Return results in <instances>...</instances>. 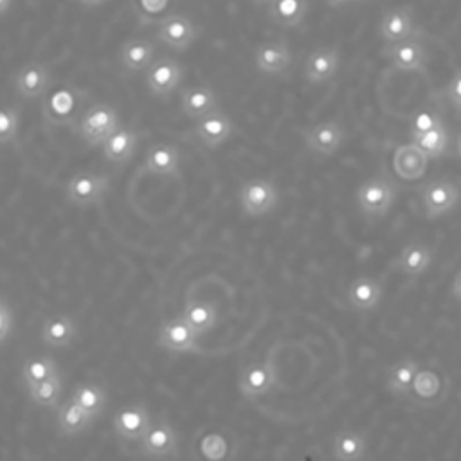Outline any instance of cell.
Instances as JSON below:
<instances>
[{
  "instance_id": "obj_1",
  "label": "cell",
  "mask_w": 461,
  "mask_h": 461,
  "mask_svg": "<svg viewBox=\"0 0 461 461\" xmlns=\"http://www.w3.org/2000/svg\"><path fill=\"white\" fill-rule=\"evenodd\" d=\"M88 92L76 85L52 86L41 101V117L50 126L77 124L85 113Z\"/></svg>"
},
{
  "instance_id": "obj_2",
  "label": "cell",
  "mask_w": 461,
  "mask_h": 461,
  "mask_svg": "<svg viewBox=\"0 0 461 461\" xmlns=\"http://www.w3.org/2000/svg\"><path fill=\"white\" fill-rule=\"evenodd\" d=\"M396 200V185L387 176H371L364 180L355 193V202L360 214L367 220L384 218Z\"/></svg>"
},
{
  "instance_id": "obj_3",
  "label": "cell",
  "mask_w": 461,
  "mask_h": 461,
  "mask_svg": "<svg viewBox=\"0 0 461 461\" xmlns=\"http://www.w3.org/2000/svg\"><path fill=\"white\" fill-rule=\"evenodd\" d=\"M117 128H121L119 113L106 103L88 106L77 122V133L90 148L103 146Z\"/></svg>"
},
{
  "instance_id": "obj_4",
  "label": "cell",
  "mask_w": 461,
  "mask_h": 461,
  "mask_svg": "<svg viewBox=\"0 0 461 461\" xmlns=\"http://www.w3.org/2000/svg\"><path fill=\"white\" fill-rule=\"evenodd\" d=\"M240 209L249 218H261L276 211L279 203V189L268 178H249L238 191Z\"/></svg>"
},
{
  "instance_id": "obj_5",
  "label": "cell",
  "mask_w": 461,
  "mask_h": 461,
  "mask_svg": "<svg viewBox=\"0 0 461 461\" xmlns=\"http://www.w3.org/2000/svg\"><path fill=\"white\" fill-rule=\"evenodd\" d=\"M110 191V176L94 171H79L65 184V198L76 207H92L101 203Z\"/></svg>"
},
{
  "instance_id": "obj_6",
  "label": "cell",
  "mask_w": 461,
  "mask_h": 461,
  "mask_svg": "<svg viewBox=\"0 0 461 461\" xmlns=\"http://www.w3.org/2000/svg\"><path fill=\"white\" fill-rule=\"evenodd\" d=\"M157 346L169 355H198L200 335L178 313L164 321L157 333Z\"/></svg>"
},
{
  "instance_id": "obj_7",
  "label": "cell",
  "mask_w": 461,
  "mask_h": 461,
  "mask_svg": "<svg viewBox=\"0 0 461 461\" xmlns=\"http://www.w3.org/2000/svg\"><path fill=\"white\" fill-rule=\"evenodd\" d=\"M180 439L166 416H157L151 420L142 439L137 443V450L149 459H169L178 454Z\"/></svg>"
},
{
  "instance_id": "obj_8",
  "label": "cell",
  "mask_w": 461,
  "mask_h": 461,
  "mask_svg": "<svg viewBox=\"0 0 461 461\" xmlns=\"http://www.w3.org/2000/svg\"><path fill=\"white\" fill-rule=\"evenodd\" d=\"M421 207L427 218L434 220L454 211L461 200V187L448 178H436L420 189Z\"/></svg>"
},
{
  "instance_id": "obj_9",
  "label": "cell",
  "mask_w": 461,
  "mask_h": 461,
  "mask_svg": "<svg viewBox=\"0 0 461 461\" xmlns=\"http://www.w3.org/2000/svg\"><path fill=\"white\" fill-rule=\"evenodd\" d=\"M448 387V376L441 369L432 366H421L412 382L407 400L420 407H434L447 398Z\"/></svg>"
},
{
  "instance_id": "obj_10",
  "label": "cell",
  "mask_w": 461,
  "mask_h": 461,
  "mask_svg": "<svg viewBox=\"0 0 461 461\" xmlns=\"http://www.w3.org/2000/svg\"><path fill=\"white\" fill-rule=\"evenodd\" d=\"M155 38L164 47L176 52H184L191 49V45L196 41L198 27L187 14L173 13L158 22Z\"/></svg>"
},
{
  "instance_id": "obj_11",
  "label": "cell",
  "mask_w": 461,
  "mask_h": 461,
  "mask_svg": "<svg viewBox=\"0 0 461 461\" xmlns=\"http://www.w3.org/2000/svg\"><path fill=\"white\" fill-rule=\"evenodd\" d=\"M151 414L148 407L140 402L128 403L117 409V412L112 418L113 432L115 436L130 445H137L142 436L146 434L148 427L151 425Z\"/></svg>"
},
{
  "instance_id": "obj_12",
  "label": "cell",
  "mask_w": 461,
  "mask_h": 461,
  "mask_svg": "<svg viewBox=\"0 0 461 461\" xmlns=\"http://www.w3.org/2000/svg\"><path fill=\"white\" fill-rule=\"evenodd\" d=\"M303 142L313 155H335L346 139V130L337 121H321L303 130Z\"/></svg>"
},
{
  "instance_id": "obj_13",
  "label": "cell",
  "mask_w": 461,
  "mask_h": 461,
  "mask_svg": "<svg viewBox=\"0 0 461 461\" xmlns=\"http://www.w3.org/2000/svg\"><path fill=\"white\" fill-rule=\"evenodd\" d=\"M184 68L182 65L169 56L157 58L148 70L144 72V81L151 95L167 97L171 95L182 83Z\"/></svg>"
},
{
  "instance_id": "obj_14",
  "label": "cell",
  "mask_w": 461,
  "mask_h": 461,
  "mask_svg": "<svg viewBox=\"0 0 461 461\" xmlns=\"http://www.w3.org/2000/svg\"><path fill=\"white\" fill-rule=\"evenodd\" d=\"M274 385H276V373L268 360L250 362L240 373L238 387L241 396L249 402L268 394L274 389Z\"/></svg>"
},
{
  "instance_id": "obj_15",
  "label": "cell",
  "mask_w": 461,
  "mask_h": 461,
  "mask_svg": "<svg viewBox=\"0 0 461 461\" xmlns=\"http://www.w3.org/2000/svg\"><path fill=\"white\" fill-rule=\"evenodd\" d=\"M52 72L43 61H29L22 65L14 74L16 92L25 99H36L45 95L52 86Z\"/></svg>"
},
{
  "instance_id": "obj_16",
  "label": "cell",
  "mask_w": 461,
  "mask_h": 461,
  "mask_svg": "<svg viewBox=\"0 0 461 461\" xmlns=\"http://www.w3.org/2000/svg\"><path fill=\"white\" fill-rule=\"evenodd\" d=\"M196 139L209 149H216L220 148L221 144H225L232 133H234V124L230 121V117L216 108L212 112H209L207 115L200 117L196 122H194V128H193Z\"/></svg>"
},
{
  "instance_id": "obj_17",
  "label": "cell",
  "mask_w": 461,
  "mask_h": 461,
  "mask_svg": "<svg viewBox=\"0 0 461 461\" xmlns=\"http://www.w3.org/2000/svg\"><path fill=\"white\" fill-rule=\"evenodd\" d=\"M382 54L391 61V65L396 70H402V72H421L427 59L425 49L416 38L387 43Z\"/></svg>"
},
{
  "instance_id": "obj_18",
  "label": "cell",
  "mask_w": 461,
  "mask_h": 461,
  "mask_svg": "<svg viewBox=\"0 0 461 461\" xmlns=\"http://www.w3.org/2000/svg\"><path fill=\"white\" fill-rule=\"evenodd\" d=\"M256 68L265 76H281L292 65V50L281 40H270L258 45L254 52Z\"/></svg>"
},
{
  "instance_id": "obj_19",
  "label": "cell",
  "mask_w": 461,
  "mask_h": 461,
  "mask_svg": "<svg viewBox=\"0 0 461 461\" xmlns=\"http://www.w3.org/2000/svg\"><path fill=\"white\" fill-rule=\"evenodd\" d=\"M340 65V54L337 47H317L313 49L304 61V77L312 85L326 83L333 79L339 72Z\"/></svg>"
},
{
  "instance_id": "obj_20",
  "label": "cell",
  "mask_w": 461,
  "mask_h": 461,
  "mask_svg": "<svg viewBox=\"0 0 461 461\" xmlns=\"http://www.w3.org/2000/svg\"><path fill=\"white\" fill-rule=\"evenodd\" d=\"M380 36L387 43H396L407 38H416L420 34L412 11L409 7H391L382 14L378 25Z\"/></svg>"
},
{
  "instance_id": "obj_21",
  "label": "cell",
  "mask_w": 461,
  "mask_h": 461,
  "mask_svg": "<svg viewBox=\"0 0 461 461\" xmlns=\"http://www.w3.org/2000/svg\"><path fill=\"white\" fill-rule=\"evenodd\" d=\"M384 295L382 283L373 276H358L348 286V304L360 313H367L378 308Z\"/></svg>"
},
{
  "instance_id": "obj_22",
  "label": "cell",
  "mask_w": 461,
  "mask_h": 461,
  "mask_svg": "<svg viewBox=\"0 0 461 461\" xmlns=\"http://www.w3.org/2000/svg\"><path fill=\"white\" fill-rule=\"evenodd\" d=\"M144 171L155 176H180V151L175 144L158 142L148 148L144 157Z\"/></svg>"
},
{
  "instance_id": "obj_23",
  "label": "cell",
  "mask_w": 461,
  "mask_h": 461,
  "mask_svg": "<svg viewBox=\"0 0 461 461\" xmlns=\"http://www.w3.org/2000/svg\"><path fill=\"white\" fill-rule=\"evenodd\" d=\"M432 259L434 250L430 245L423 241H409L402 247L398 258L394 259V268L407 277H418L429 270Z\"/></svg>"
},
{
  "instance_id": "obj_24",
  "label": "cell",
  "mask_w": 461,
  "mask_h": 461,
  "mask_svg": "<svg viewBox=\"0 0 461 461\" xmlns=\"http://www.w3.org/2000/svg\"><path fill=\"white\" fill-rule=\"evenodd\" d=\"M77 337V324L67 313H56L47 317L40 328V340L54 349L68 348Z\"/></svg>"
},
{
  "instance_id": "obj_25",
  "label": "cell",
  "mask_w": 461,
  "mask_h": 461,
  "mask_svg": "<svg viewBox=\"0 0 461 461\" xmlns=\"http://www.w3.org/2000/svg\"><path fill=\"white\" fill-rule=\"evenodd\" d=\"M429 166V157L411 140L409 144H400L393 155V169L402 180H418L425 175Z\"/></svg>"
},
{
  "instance_id": "obj_26",
  "label": "cell",
  "mask_w": 461,
  "mask_h": 461,
  "mask_svg": "<svg viewBox=\"0 0 461 461\" xmlns=\"http://www.w3.org/2000/svg\"><path fill=\"white\" fill-rule=\"evenodd\" d=\"M180 108L185 117L198 121L220 106L216 94L207 85H191L180 94Z\"/></svg>"
},
{
  "instance_id": "obj_27",
  "label": "cell",
  "mask_w": 461,
  "mask_h": 461,
  "mask_svg": "<svg viewBox=\"0 0 461 461\" xmlns=\"http://www.w3.org/2000/svg\"><path fill=\"white\" fill-rule=\"evenodd\" d=\"M137 146H139L137 131L133 128H128V126L121 124V128H117L104 140V144L101 148H103V155L108 162L124 164L133 157Z\"/></svg>"
},
{
  "instance_id": "obj_28",
  "label": "cell",
  "mask_w": 461,
  "mask_h": 461,
  "mask_svg": "<svg viewBox=\"0 0 461 461\" xmlns=\"http://www.w3.org/2000/svg\"><path fill=\"white\" fill-rule=\"evenodd\" d=\"M420 367H421V364L411 357L400 358L394 364H391L387 369V375H385L387 391L391 394H394L396 398H407Z\"/></svg>"
},
{
  "instance_id": "obj_29",
  "label": "cell",
  "mask_w": 461,
  "mask_h": 461,
  "mask_svg": "<svg viewBox=\"0 0 461 461\" xmlns=\"http://www.w3.org/2000/svg\"><path fill=\"white\" fill-rule=\"evenodd\" d=\"M119 61L128 72L148 70L155 61V43L146 38H131L121 45Z\"/></svg>"
},
{
  "instance_id": "obj_30",
  "label": "cell",
  "mask_w": 461,
  "mask_h": 461,
  "mask_svg": "<svg viewBox=\"0 0 461 461\" xmlns=\"http://www.w3.org/2000/svg\"><path fill=\"white\" fill-rule=\"evenodd\" d=\"M180 315L200 337L214 330L218 324V308L207 299H187Z\"/></svg>"
},
{
  "instance_id": "obj_31",
  "label": "cell",
  "mask_w": 461,
  "mask_h": 461,
  "mask_svg": "<svg viewBox=\"0 0 461 461\" xmlns=\"http://www.w3.org/2000/svg\"><path fill=\"white\" fill-rule=\"evenodd\" d=\"M333 457L337 461H362L367 452V438L355 429H342L331 441Z\"/></svg>"
},
{
  "instance_id": "obj_32",
  "label": "cell",
  "mask_w": 461,
  "mask_h": 461,
  "mask_svg": "<svg viewBox=\"0 0 461 461\" xmlns=\"http://www.w3.org/2000/svg\"><path fill=\"white\" fill-rule=\"evenodd\" d=\"M94 420L95 418L88 411H85L74 398L65 400L58 407V414H56L58 430L63 436H76L83 432Z\"/></svg>"
},
{
  "instance_id": "obj_33",
  "label": "cell",
  "mask_w": 461,
  "mask_h": 461,
  "mask_svg": "<svg viewBox=\"0 0 461 461\" xmlns=\"http://www.w3.org/2000/svg\"><path fill=\"white\" fill-rule=\"evenodd\" d=\"M308 13V0H272L270 20L281 27H297Z\"/></svg>"
},
{
  "instance_id": "obj_34",
  "label": "cell",
  "mask_w": 461,
  "mask_h": 461,
  "mask_svg": "<svg viewBox=\"0 0 461 461\" xmlns=\"http://www.w3.org/2000/svg\"><path fill=\"white\" fill-rule=\"evenodd\" d=\"M85 411H88L94 418H97L108 405V393L101 384L95 382H81L74 387L72 396Z\"/></svg>"
},
{
  "instance_id": "obj_35",
  "label": "cell",
  "mask_w": 461,
  "mask_h": 461,
  "mask_svg": "<svg viewBox=\"0 0 461 461\" xmlns=\"http://www.w3.org/2000/svg\"><path fill=\"white\" fill-rule=\"evenodd\" d=\"M58 373H59V366L49 355L34 357L22 364V382H23L25 389L50 378L52 375H58Z\"/></svg>"
},
{
  "instance_id": "obj_36",
  "label": "cell",
  "mask_w": 461,
  "mask_h": 461,
  "mask_svg": "<svg viewBox=\"0 0 461 461\" xmlns=\"http://www.w3.org/2000/svg\"><path fill=\"white\" fill-rule=\"evenodd\" d=\"M61 389H63V378H61V373H58V375H52L50 378L29 387L27 396L32 403H36L40 407H54V405H58V402L61 398Z\"/></svg>"
},
{
  "instance_id": "obj_37",
  "label": "cell",
  "mask_w": 461,
  "mask_h": 461,
  "mask_svg": "<svg viewBox=\"0 0 461 461\" xmlns=\"http://www.w3.org/2000/svg\"><path fill=\"white\" fill-rule=\"evenodd\" d=\"M412 142L429 157V158H439L445 155L448 148V133L445 124L421 133L418 137H412Z\"/></svg>"
},
{
  "instance_id": "obj_38",
  "label": "cell",
  "mask_w": 461,
  "mask_h": 461,
  "mask_svg": "<svg viewBox=\"0 0 461 461\" xmlns=\"http://www.w3.org/2000/svg\"><path fill=\"white\" fill-rule=\"evenodd\" d=\"M20 108L18 106H4L0 113V140L4 146H14L18 142L20 133Z\"/></svg>"
},
{
  "instance_id": "obj_39",
  "label": "cell",
  "mask_w": 461,
  "mask_h": 461,
  "mask_svg": "<svg viewBox=\"0 0 461 461\" xmlns=\"http://www.w3.org/2000/svg\"><path fill=\"white\" fill-rule=\"evenodd\" d=\"M443 121H441V115L434 110H429V108H423V110H418L412 117H411V122H409V133H411V139L412 137H418L421 133H427L438 126H441Z\"/></svg>"
},
{
  "instance_id": "obj_40",
  "label": "cell",
  "mask_w": 461,
  "mask_h": 461,
  "mask_svg": "<svg viewBox=\"0 0 461 461\" xmlns=\"http://www.w3.org/2000/svg\"><path fill=\"white\" fill-rule=\"evenodd\" d=\"M14 331V312L7 299L0 301V340L5 344Z\"/></svg>"
},
{
  "instance_id": "obj_41",
  "label": "cell",
  "mask_w": 461,
  "mask_h": 461,
  "mask_svg": "<svg viewBox=\"0 0 461 461\" xmlns=\"http://www.w3.org/2000/svg\"><path fill=\"white\" fill-rule=\"evenodd\" d=\"M445 97L456 110H461V70H457L447 83Z\"/></svg>"
},
{
  "instance_id": "obj_42",
  "label": "cell",
  "mask_w": 461,
  "mask_h": 461,
  "mask_svg": "<svg viewBox=\"0 0 461 461\" xmlns=\"http://www.w3.org/2000/svg\"><path fill=\"white\" fill-rule=\"evenodd\" d=\"M450 294L456 301L461 303V268L457 270V274L454 276V281H452V286H450Z\"/></svg>"
},
{
  "instance_id": "obj_43",
  "label": "cell",
  "mask_w": 461,
  "mask_h": 461,
  "mask_svg": "<svg viewBox=\"0 0 461 461\" xmlns=\"http://www.w3.org/2000/svg\"><path fill=\"white\" fill-rule=\"evenodd\" d=\"M142 5H144V9H146L148 13H158V11H162V5L157 4V0H142Z\"/></svg>"
},
{
  "instance_id": "obj_44",
  "label": "cell",
  "mask_w": 461,
  "mask_h": 461,
  "mask_svg": "<svg viewBox=\"0 0 461 461\" xmlns=\"http://www.w3.org/2000/svg\"><path fill=\"white\" fill-rule=\"evenodd\" d=\"M77 4H81L83 7H97L101 4H104L106 0H76Z\"/></svg>"
},
{
  "instance_id": "obj_45",
  "label": "cell",
  "mask_w": 461,
  "mask_h": 461,
  "mask_svg": "<svg viewBox=\"0 0 461 461\" xmlns=\"http://www.w3.org/2000/svg\"><path fill=\"white\" fill-rule=\"evenodd\" d=\"M13 2H14V0H0V11H2V14H7V11H9V7L13 5Z\"/></svg>"
},
{
  "instance_id": "obj_46",
  "label": "cell",
  "mask_w": 461,
  "mask_h": 461,
  "mask_svg": "<svg viewBox=\"0 0 461 461\" xmlns=\"http://www.w3.org/2000/svg\"><path fill=\"white\" fill-rule=\"evenodd\" d=\"M349 2H353V0H326V4H328L330 7H340V5L349 4Z\"/></svg>"
},
{
  "instance_id": "obj_47",
  "label": "cell",
  "mask_w": 461,
  "mask_h": 461,
  "mask_svg": "<svg viewBox=\"0 0 461 461\" xmlns=\"http://www.w3.org/2000/svg\"><path fill=\"white\" fill-rule=\"evenodd\" d=\"M456 151H457V155H459V158H461V131H459L457 137H456Z\"/></svg>"
},
{
  "instance_id": "obj_48",
  "label": "cell",
  "mask_w": 461,
  "mask_h": 461,
  "mask_svg": "<svg viewBox=\"0 0 461 461\" xmlns=\"http://www.w3.org/2000/svg\"><path fill=\"white\" fill-rule=\"evenodd\" d=\"M259 2H272V0H259Z\"/></svg>"
}]
</instances>
